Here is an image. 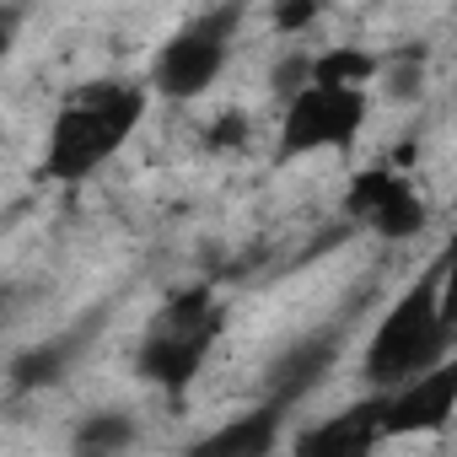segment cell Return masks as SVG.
Here are the masks:
<instances>
[{"instance_id":"cell-6","label":"cell","mask_w":457,"mask_h":457,"mask_svg":"<svg viewBox=\"0 0 457 457\" xmlns=\"http://www.w3.org/2000/svg\"><path fill=\"white\" fill-rule=\"evenodd\" d=\"M339 350H345V323H328V328H312L302 334L296 345H286L270 371H264V403H275L280 414H291L334 366H339Z\"/></svg>"},{"instance_id":"cell-5","label":"cell","mask_w":457,"mask_h":457,"mask_svg":"<svg viewBox=\"0 0 457 457\" xmlns=\"http://www.w3.org/2000/svg\"><path fill=\"white\" fill-rule=\"evenodd\" d=\"M371 113V92L361 87H318L307 81L302 92L286 97V119H280V162L312 156V151H350L355 135L366 129Z\"/></svg>"},{"instance_id":"cell-8","label":"cell","mask_w":457,"mask_h":457,"mask_svg":"<svg viewBox=\"0 0 457 457\" xmlns=\"http://www.w3.org/2000/svg\"><path fill=\"white\" fill-rule=\"evenodd\" d=\"M452 403H457V366H436L403 387H387L377 393V409H382V436H430L452 420Z\"/></svg>"},{"instance_id":"cell-3","label":"cell","mask_w":457,"mask_h":457,"mask_svg":"<svg viewBox=\"0 0 457 457\" xmlns=\"http://www.w3.org/2000/svg\"><path fill=\"white\" fill-rule=\"evenodd\" d=\"M220 328H226V302L210 291V286H188V291H172L151 323L140 328V345H135V371L162 387L167 398L188 393V382L204 371L210 350L220 345Z\"/></svg>"},{"instance_id":"cell-2","label":"cell","mask_w":457,"mask_h":457,"mask_svg":"<svg viewBox=\"0 0 457 457\" xmlns=\"http://www.w3.org/2000/svg\"><path fill=\"white\" fill-rule=\"evenodd\" d=\"M446 345H452V302H446V259H436L377 323L366 345V382L377 393L403 387L446 366Z\"/></svg>"},{"instance_id":"cell-15","label":"cell","mask_w":457,"mask_h":457,"mask_svg":"<svg viewBox=\"0 0 457 457\" xmlns=\"http://www.w3.org/2000/svg\"><path fill=\"white\" fill-rule=\"evenodd\" d=\"M312 17H318L312 6H280V12H275V28H286V33H291V28H307Z\"/></svg>"},{"instance_id":"cell-13","label":"cell","mask_w":457,"mask_h":457,"mask_svg":"<svg viewBox=\"0 0 457 457\" xmlns=\"http://www.w3.org/2000/svg\"><path fill=\"white\" fill-rule=\"evenodd\" d=\"M371 76H377V60L366 54V49H328V54H318L312 65H307V81H318V87H371Z\"/></svg>"},{"instance_id":"cell-4","label":"cell","mask_w":457,"mask_h":457,"mask_svg":"<svg viewBox=\"0 0 457 457\" xmlns=\"http://www.w3.org/2000/svg\"><path fill=\"white\" fill-rule=\"evenodd\" d=\"M243 6H210L199 17H188L162 49H156V65H151V87L156 97L167 103H188L199 92L215 87V76L232 60V38L243 28Z\"/></svg>"},{"instance_id":"cell-10","label":"cell","mask_w":457,"mask_h":457,"mask_svg":"<svg viewBox=\"0 0 457 457\" xmlns=\"http://www.w3.org/2000/svg\"><path fill=\"white\" fill-rule=\"evenodd\" d=\"M382 441H387L382 436V409H377V393H371V398H361V403L296 430L291 457H377Z\"/></svg>"},{"instance_id":"cell-12","label":"cell","mask_w":457,"mask_h":457,"mask_svg":"<svg viewBox=\"0 0 457 457\" xmlns=\"http://www.w3.org/2000/svg\"><path fill=\"white\" fill-rule=\"evenodd\" d=\"M140 425L129 409H92L71 430V457H135Z\"/></svg>"},{"instance_id":"cell-7","label":"cell","mask_w":457,"mask_h":457,"mask_svg":"<svg viewBox=\"0 0 457 457\" xmlns=\"http://www.w3.org/2000/svg\"><path fill=\"white\" fill-rule=\"evenodd\" d=\"M350 215L355 220H366L377 237H387V243H403V237H414L420 226H425V199L414 194V183L403 178V172H393V167H371V172H361L355 183H350Z\"/></svg>"},{"instance_id":"cell-14","label":"cell","mask_w":457,"mask_h":457,"mask_svg":"<svg viewBox=\"0 0 457 457\" xmlns=\"http://www.w3.org/2000/svg\"><path fill=\"white\" fill-rule=\"evenodd\" d=\"M17 318H22V286L0 280V334H6V328H12Z\"/></svg>"},{"instance_id":"cell-16","label":"cell","mask_w":457,"mask_h":457,"mask_svg":"<svg viewBox=\"0 0 457 457\" xmlns=\"http://www.w3.org/2000/svg\"><path fill=\"white\" fill-rule=\"evenodd\" d=\"M17 22H22V12H0V65H6V54L17 44Z\"/></svg>"},{"instance_id":"cell-11","label":"cell","mask_w":457,"mask_h":457,"mask_svg":"<svg viewBox=\"0 0 457 457\" xmlns=\"http://www.w3.org/2000/svg\"><path fill=\"white\" fill-rule=\"evenodd\" d=\"M280 430H286V414L275 403H259V409H248L237 420L215 425L210 436H199L183 457H275Z\"/></svg>"},{"instance_id":"cell-9","label":"cell","mask_w":457,"mask_h":457,"mask_svg":"<svg viewBox=\"0 0 457 457\" xmlns=\"http://www.w3.org/2000/svg\"><path fill=\"white\" fill-rule=\"evenodd\" d=\"M103 323H108V307H92V312H81L65 334H54V339H44V345H28V350L12 361V387H17V393H44V387H54L71 366H81V361L92 355Z\"/></svg>"},{"instance_id":"cell-1","label":"cell","mask_w":457,"mask_h":457,"mask_svg":"<svg viewBox=\"0 0 457 457\" xmlns=\"http://www.w3.org/2000/svg\"><path fill=\"white\" fill-rule=\"evenodd\" d=\"M140 119H145V87H135V81L103 76V81L76 87L54 108V124L44 140V178L49 183H87L103 162H113L129 145Z\"/></svg>"}]
</instances>
